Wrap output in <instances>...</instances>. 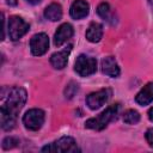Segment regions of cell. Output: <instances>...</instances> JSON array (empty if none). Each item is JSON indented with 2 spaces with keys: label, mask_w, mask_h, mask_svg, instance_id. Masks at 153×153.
<instances>
[{
  "label": "cell",
  "mask_w": 153,
  "mask_h": 153,
  "mask_svg": "<svg viewBox=\"0 0 153 153\" xmlns=\"http://www.w3.org/2000/svg\"><path fill=\"white\" fill-rule=\"evenodd\" d=\"M4 97H6V99L0 108V124L4 130H11L16 126L17 115L24 106L27 93L25 88L20 86H14L11 87L7 96H2V98Z\"/></svg>",
  "instance_id": "cell-1"
},
{
  "label": "cell",
  "mask_w": 153,
  "mask_h": 153,
  "mask_svg": "<svg viewBox=\"0 0 153 153\" xmlns=\"http://www.w3.org/2000/svg\"><path fill=\"white\" fill-rule=\"evenodd\" d=\"M118 110H120V104L118 103L108 106L98 116L92 117V118H88L85 122V128L93 129V130H103L111 121H114L117 117Z\"/></svg>",
  "instance_id": "cell-2"
},
{
  "label": "cell",
  "mask_w": 153,
  "mask_h": 153,
  "mask_svg": "<svg viewBox=\"0 0 153 153\" xmlns=\"http://www.w3.org/2000/svg\"><path fill=\"white\" fill-rule=\"evenodd\" d=\"M42 152H79L76 142L71 136H62L59 140L54 141L50 145H47L42 148Z\"/></svg>",
  "instance_id": "cell-3"
},
{
  "label": "cell",
  "mask_w": 153,
  "mask_h": 153,
  "mask_svg": "<svg viewBox=\"0 0 153 153\" xmlns=\"http://www.w3.org/2000/svg\"><path fill=\"white\" fill-rule=\"evenodd\" d=\"M30 29L29 23H26L19 16H12L8 18V36L12 41H18L22 38Z\"/></svg>",
  "instance_id": "cell-4"
},
{
  "label": "cell",
  "mask_w": 153,
  "mask_h": 153,
  "mask_svg": "<svg viewBox=\"0 0 153 153\" xmlns=\"http://www.w3.org/2000/svg\"><path fill=\"white\" fill-rule=\"evenodd\" d=\"M74 71L80 76H88L92 75L97 71V60L94 57H91L88 55L81 54L76 57Z\"/></svg>",
  "instance_id": "cell-5"
},
{
  "label": "cell",
  "mask_w": 153,
  "mask_h": 153,
  "mask_svg": "<svg viewBox=\"0 0 153 153\" xmlns=\"http://www.w3.org/2000/svg\"><path fill=\"white\" fill-rule=\"evenodd\" d=\"M23 123L29 130H38L44 123V111L41 109H30L23 116Z\"/></svg>",
  "instance_id": "cell-6"
},
{
  "label": "cell",
  "mask_w": 153,
  "mask_h": 153,
  "mask_svg": "<svg viewBox=\"0 0 153 153\" xmlns=\"http://www.w3.org/2000/svg\"><path fill=\"white\" fill-rule=\"evenodd\" d=\"M111 97V90L110 88H102L99 91L92 92L86 97V104L91 110H97L104 103L108 102V99Z\"/></svg>",
  "instance_id": "cell-7"
},
{
  "label": "cell",
  "mask_w": 153,
  "mask_h": 153,
  "mask_svg": "<svg viewBox=\"0 0 153 153\" xmlns=\"http://www.w3.org/2000/svg\"><path fill=\"white\" fill-rule=\"evenodd\" d=\"M49 48V37L44 32L36 33L30 39V49L31 53L36 56H41L47 53Z\"/></svg>",
  "instance_id": "cell-8"
},
{
  "label": "cell",
  "mask_w": 153,
  "mask_h": 153,
  "mask_svg": "<svg viewBox=\"0 0 153 153\" xmlns=\"http://www.w3.org/2000/svg\"><path fill=\"white\" fill-rule=\"evenodd\" d=\"M73 33H74V29H73V26L69 23L61 24L57 27V30H56V32L54 35V44L56 47H61L69 38H72Z\"/></svg>",
  "instance_id": "cell-9"
},
{
  "label": "cell",
  "mask_w": 153,
  "mask_h": 153,
  "mask_svg": "<svg viewBox=\"0 0 153 153\" xmlns=\"http://www.w3.org/2000/svg\"><path fill=\"white\" fill-rule=\"evenodd\" d=\"M72 51V44H68L65 49L60 50V51H56L51 56H50V63L54 68L56 69H62L66 67L67 65V61H68V56Z\"/></svg>",
  "instance_id": "cell-10"
},
{
  "label": "cell",
  "mask_w": 153,
  "mask_h": 153,
  "mask_svg": "<svg viewBox=\"0 0 153 153\" xmlns=\"http://www.w3.org/2000/svg\"><path fill=\"white\" fill-rule=\"evenodd\" d=\"M90 12V5L85 0H74L69 8V14L73 19H82Z\"/></svg>",
  "instance_id": "cell-11"
},
{
  "label": "cell",
  "mask_w": 153,
  "mask_h": 153,
  "mask_svg": "<svg viewBox=\"0 0 153 153\" xmlns=\"http://www.w3.org/2000/svg\"><path fill=\"white\" fill-rule=\"evenodd\" d=\"M102 72L111 78H117L120 75L121 71L114 56H106L102 60Z\"/></svg>",
  "instance_id": "cell-12"
},
{
  "label": "cell",
  "mask_w": 153,
  "mask_h": 153,
  "mask_svg": "<svg viewBox=\"0 0 153 153\" xmlns=\"http://www.w3.org/2000/svg\"><path fill=\"white\" fill-rule=\"evenodd\" d=\"M135 102L142 106L153 102V82L146 84L135 96Z\"/></svg>",
  "instance_id": "cell-13"
},
{
  "label": "cell",
  "mask_w": 153,
  "mask_h": 153,
  "mask_svg": "<svg viewBox=\"0 0 153 153\" xmlns=\"http://www.w3.org/2000/svg\"><path fill=\"white\" fill-rule=\"evenodd\" d=\"M103 37V26L99 23L92 22L86 30V38L91 43H97Z\"/></svg>",
  "instance_id": "cell-14"
},
{
  "label": "cell",
  "mask_w": 153,
  "mask_h": 153,
  "mask_svg": "<svg viewBox=\"0 0 153 153\" xmlns=\"http://www.w3.org/2000/svg\"><path fill=\"white\" fill-rule=\"evenodd\" d=\"M44 17L51 22H57L62 17V7L57 2H53L48 5L44 10Z\"/></svg>",
  "instance_id": "cell-15"
},
{
  "label": "cell",
  "mask_w": 153,
  "mask_h": 153,
  "mask_svg": "<svg viewBox=\"0 0 153 153\" xmlns=\"http://www.w3.org/2000/svg\"><path fill=\"white\" fill-rule=\"evenodd\" d=\"M97 13H98V16H99L100 18H103V19L106 20V22H111L112 17H114L112 11H111V8H110V5H109L108 2H102V4H99L98 7H97Z\"/></svg>",
  "instance_id": "cell-16"
},
{
  "label": "cell",
  "mask_w": 153,
  "mask_h": 153,
  "mask_svg": "<svg viewBox=\"0 0 153 153\" xmlns=\"http://www.w3.org/2000/svg\"><path fill=\"white\" fill-rule=\"evenodd\" d=\"M123 121L127 124H136L140 121V114L136 110H133V109L127 110L123 114Z\"/></svg>",
  "instance_id": "cell-17"
},
{
  "label": "cell",
  "mask_w": 153,
  "mask_h": 153,
  "mask_svg": "<svg viewBox=\"0 0 153 153\" xmlns=\"http://www.w3.org/2000/svg\"><path fill=\"white\" fill-rule=\"evenodd\" d=\"M18 143H19L18 139L12 137V136H7V137H5V139L2 140V145H1V146H2L4 149H10V148L16 147Z\"/></svg>",
  "instance_id": "cell-18"
},
{
  "label": "cell",
  "mask_w": 153,
  "mask_h": 153,
  "mask_svg": "<svg viewBox=\"0 0 153 153\" xmlns=\"http://www.w3.org/2000/svg\"><path fill=\"white\" fill-rule=\"evenodd\" d=\"M78 84H75V82H73V81H71L68 85H67V87H66V90H65V94H66V98H72L74 94H75V92H78Z\"/></svg>",
  "instance_id": "cell-19"
},
{
  "label": "cell",
  "mask_w": 153,
  "mask_h": 153,
  "mask_svg": "<svg viewBox=\"0 0 153 153\" xmlns=\"http://www.w3.org/2000/svg\"><path fill=\"white\" fill-rule=\"evenodd\" d=\"M145 137H146V141L148 142V145L151 147H153V128L147 129V131L145 134Z\"/></svg>",
  "instance_id": "cell-20"
},
{
  "label": "cell",
  "mask_w": 153,
  "mask_h": 153,
  "mask_svg": "<svg viewBox=\"0 0 153 153\" xmlns=\"http://www.w3.org/2000/svg\"><path fill=\"white\" fill-rule=\"evenodd\" d=\"M148 118H149V120L153 122V106H152V108L148 110Z\"/></svg>",
  "instance_id": "cell-21"
},
{
  "label": "cell",
  "mask_w": 153,
  "mask_h": 153,
  "mask_svg": "<svg viewBox=\"0 0 153 153\" xmlns=\"http://www.w3.org/2000/svg\"><path fill=\"white\" fill-rule=\"evenodd\" d=\"M29 4H31V5H37V4H39L42 0H26Z\"/></svg>",
  "instance_id": "cell-22"
},
{
  "label": "cell",
  "mask_w": 153,
  "mask_h": 153,
  "mask_svg": "<svg viewBox=\"0 0 153 153\" xmlns=\"http://www.w3.org/2000/svg\"><path fill=\"white\" fill-rule=\"evenodd\" d=\"M7 4H10V5H17V1L16 0H7Z\"/></svg>",
  "instance_id": "cell-23"
}]
</instances>
